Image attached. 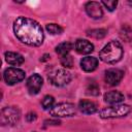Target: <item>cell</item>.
Returning a JSON list of instances; mask_svg holds the SVG:
<instances>
[{"label":"cell","mask_w":132,"mask_h":132,"mask_svg":"<svg viewBox=\"0 0 132 132\" xmlns=\"http://www.w3.org/2000/svg\"><path fill=\"white\" fill-rule=\"evenodd\" d=\"M13 32L16 38L30 46H38L43 41V30L36 21L20 16L13 23Z\"/></svg>","instance_id":"cell-1"},{"label":"cell","mask_w":132,"mask_h":132,"mask_svg":"<svg viewBox=\"0 0 132 132\" xmlns=\"http://www.w3.org/2000/svg\"><path fill=\"white\" fill-rule=\"evenodd\" d=\"M123 57V47L119 41H110L103 46L99 53V58L108 64L119 62Z\"/></svg>","instance_id":"cell-2"},{"label":"cell","mask_w":132,"mask_h":132,"mask_svg":"<svg viewBox=\"0 0 132 132\" xmlns=\"http://www.w3.org/2000/svg\"><path fill=\"white\" fill-rule=\"evenodd\" d=\"M131 111V106L127 104H114L103 108L99 111V117L102 119H112V118H122L127 116Z\"/></svg>","instance_id":"cell-3"},{"label":"cell","mask_w":132,"mask_h":132,"mask_svg":"<svg viewBox=\"0 0 132 132\" xmlns=\"http://www.w3.org/2000/svg\"><path fill=\"white\" fill-rule=\"evenodd\" d=\"M72 75L69 71L63 68L54 69L48 73V80L56 87H64L71 81Z\"/></svg>","instance_id":"cell-4"},{"label":"cell","mask_w":132,"mask_h":132,"mask_svg":"<svg viewBox=\"0 0 132 132\" xmlns=\"http://www.w3.org/2000/svg\"><path fill=\"white\" fill-rule=\"evenodd\" d=\"M76 113V107L72 103L63 102L55 105L52 109H50V114L55 118H65V117H73Z\"/></svg>","instance_id":"cell-5"},{"label":"cell","mask_w":132,"mask_h":132,"mask_svg":"<svg viewBox=\"0 0 132 132\" xmlns=\"http://www.w3.org/2000/svg\"><path fill=\"white\" fill-rule=\"evenodd\" d=\"M20 110L14 106H8L1 110V124L2 125H14L20 120Z\"/></svg>","instance_id":"cell-6"},{"label":"cell","mask_w":132,"mask_h":132,"mask_svg":"<svg viewBox=\"0 0 132 132\" xmlns=\"http://www.w3.org/2000/svg\"><path fill=\"white\" fill-rule=\"evenodd\" d=\"M25 71L20 69V68H16V67H9L7 69H5L4 71V74H3V77H4V80L6 81L7 85H15L20 81H22L24 78H25Z\"/></svg>","instance_id":"cell-7"},{"label":"cell","mask_w":132,"mask_h":132,"mask_svg":"<svg viewBox=\"0 0 132 132\" xmlns=\"http://www.w3.org/2000/svg\"><path fill=\"white\" fill-rule=\"evenodd\" d=\"M85 9H86V12L88 13V15L91 16L92 19L98 20V19H101L102 15H103V10H102V7H101V3H99V2L90 1V2L86 3Z\"/></svg>","instance_id":"cell-8"},{"label":"cell","mask_w":132,"mask_h":132,"mask_svg":"<svg viewBox=\"0 0 132 132\" xmlns=\"http://www.w3.org/2000/svg\"><path fill=\"white\" fill-rule=\"evenodd\" d=\"M42 77L39 75V74H32L28 79H27V89L29 91L30 94L32 95H35L37 94L41 87H42Z\"/></svg>","instance_id":"cell-9"},{"label":"cell","mask_w":132,"mask_h":132,"mask_svg":"<svg viewBox=\"0 0 132 132\" xmlns=\"http://www.w3.org/2000/svg\"><path fill=\"white\" fill-rule=\"evenodd\" d=\"M123 75H124V73L122 70L117 69V68H111V69H108L105 71L104 79L108 85L116 86L122 80Z\"/></svg>","instance_id":"cell-10"},{"label":"cell","mask_w":132,"mask_h":132,"mask_svg":"<svg viewBox=\"0 0 132 132\" xmlns=\"http://www.w3.org/2000/svg\"><path fill=\"white\" fill-rule=\"evenodd\" d=\"M74 47L78 54L81 55H88L94 51V45L87 39H77L75 41Z\"/></svg>","instance_id":"cell-11"},{"label":"cell","mask_w":132,"mask_h":132,"mask_svg":"<svg viewBox=\"0 0 132 132\" xmlns=\"http://www.w3.org/2000/svg\"><path fill=\"white\" fill-rule=\"evenodd\" d=\"M98 66V59L95 57H85L80 61V67L86 72H92L94 71Z\"/></svg>","instance_id":"cell-12"},{"label":"cell","mask_w":132,"mask_h":132,"mask_svg":"<svg viewBox=\"0 0 132 132\" xmlns=\"http://www.w3.org/2000/svg\"><path fill=\"white\" fill-rule=\"evenodd\" d=\"M124 99V95L119 91H109L104 95V101L109 104H119Z\"/></svg>","instance_id":"cell-13"},{"label":"cell","mask_w":132,"mask_h":132,"mask_svg":"<svg viewBox=\"0 0 132 132\" xmlns=\"http://www.w3.org/2000/svg\"><path fill=\"white\" fill-rule=\"evenodd\" d=\"M5 60L9 65H13V66H19V65L23 64L25 61L24 57L21 54L14 53V52H6Z\"/></svg>","instance_id":"cell-14"},{"label":"cell","mask_w":132,"mask_h":132,"mask_svg":"<svg viewBox=\"0 0 132 132\" xmlns=\"http://www.w3.org/2000/svg\"><path fill=\"white\" fill-rule=\"evenodd\" d=\"M78 108L82 113L92 114L97 111V105L90 100H80L78 103Z\"/></svg>","instance_id":"cell-15"},{"label":"cell","mask_w":132,"mask_h":132,"mask_svg":"<svg viewBox=\"0 0 132 132\" xmlns=\"http://www.w3.org/2000/svg\"><path fill=\"white\" fill-rule=\"evenodd\" d=\"M72 47H73V44H72L71 42H69V41H64V42H62V43H60V44L57 45L56 52H57V54H59L60 56H64V55L69 54V52L72 50Z\"/></svg>","instance_id":"cell-16"},{"label":"cell","mask_w":132,"mask_h":132,"mask_svg":"<svg viewBox=\"0 0 132 132\" xmlns=\"http://www.w3.org/2000/svg\"><path fill=\"white\" fill-rule=\"evenodd\" d=\"M106 33H107V31L105 29H92V30L87 31V35L88 36L93 37V38H96V39L103 38L106 35Z\"/></svg>","instance_id":"cell-17"},{"label":"cell","mask_w":132,"mask_h":132,"mask_svg":"<svg viewBox=\"0 0 132 132\" xmlns=\"http://www.w3.org/2000/svg\"><path fill=\"white\" fill-rule=\"evenodd\" d=\"M120 35H121L122 39H124L126 41H130L132 39V29L128 25H124L121 29Z\"/></svg>","instance_id":"cell-18"},{"label":"cell","mask_w":132,"mask_h":132,"mask_svg":"<svg viewBox=\"0 0 132 132\" xmlns=\"http://www.w3.org/2000/svg\"><path fill=\"white\" fill-rule=\"evenodd\" d=\"M54 103H55V99L53 96H50V95L44 96V98L41 101V105H42L43 109H45V110L52 109L54 107Z\"/></svg>","instance_id":"cell-19"},{"label":"cell","mask_w":132,"mask_h":132,"mask_svg":"<svg viewBox=\"0 0 132 132\" xmlns=\"http://www.w3.org/2000/svg\"><path fill=\"white\" fill-rule=\"evenodd\" d=\"M46 30L48 33L53 34V35H57V34H61L63 32V28L60 25L57 24H47L46 25Z\"/></svg>","instance_id":"cell-20"},{"label":"cell","mask_w":132,"mask_h":132,"mask_svg":"<svg viewBox=\"0 0 132 132\" xmlns=\"http://www.w3.org/2000/svg\"><path fill=\"white\" fill-rule=\"evenodd\" d=\"M60 62H61L62 66L65 67V68H70L73 65V59H72V57L69 54L64 55V56H61Z\"/></svg>","instance_id":"cell-21"},{"label":"cell","mask_w":132,"mask_h":132,"mask_svg":"<svg viewBox=\"0 0 132 132\" xmlns=\"http://www.w3.org/2000/svg\"><path fill=\"white\" fill-rule=\"evenodd\" d=\"M87 93L89 95H92V96H98L99 93H100V90H99V87L96 82H91L89 84L88 88H87Z\"/></svg>","instance_id":"cell-22"},{"label":"cell","mask_w":132,"mask_h":132,"mask_svg":"<svg viewBox=\"0 0 132 132\" xmlns=\"http://www.w3.org/2000/svg\"><path fill=\"white\" fill-rule=\"evenodd\" d=\"M101 4H103L109 11H112L116 9L117 5H118V1L116 0H110V1H102Z\"/></svg>","instance_id":"cell-23"},{"label":"cell","mask_w":132,"mask_h":132,"mask_svg":"<svg viewBox=\"0 0 132 132\" xmlns=\"http://www.w3.org/2000/svg\"><path fill=\"white\" fill-rule=\"evenodd\" d=\"M36 118H37V116H36L35 112H29V113H27V116H26V120H27L28 122H33V121L36 120Z\"/></svg>","instance_id":"cell-24"},{"label":"cell","mask_w":132,"mask_h":132,"mask_svg":"<svg viewBox=\"0 0 132 132\" xmlns=\"http://www.w3.org/2000/svg\"><path fill=\"white\" fill-rule=\"evenodd\" d=\"M128 3H129V4L131 5V6H132V2H128Z\"/></svg>","instance_id":"cell-25"},{"label":"cell","mask_w":132,"mask_h":132,"mask_svg":"<svg viewBox=\"0 0 132 132\" xmlns=\"http://www.w3.org/2000/svg\"><path fill=\"white\" fill-rule=\"evenodd\" d=\"M33 132H35V131H33Z\"/></svg>","instance_id":"cell-26"}]
</instances>
